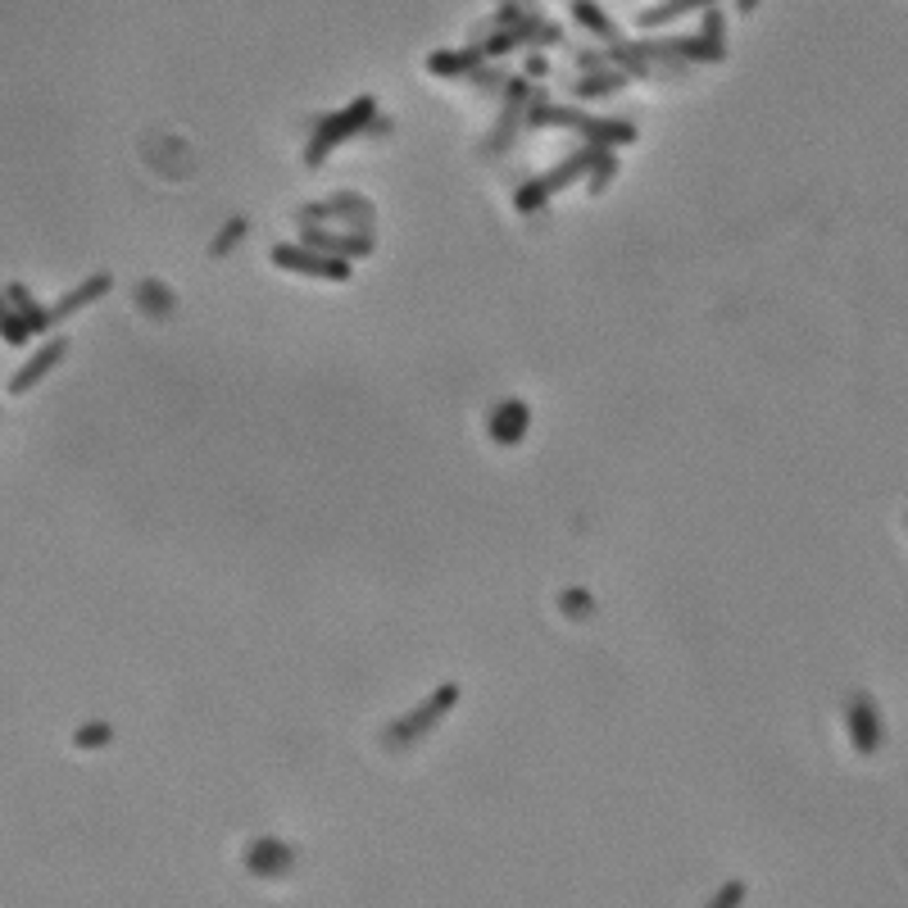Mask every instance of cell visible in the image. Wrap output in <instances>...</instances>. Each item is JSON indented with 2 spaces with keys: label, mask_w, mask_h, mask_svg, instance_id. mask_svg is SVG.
Listing matches in <instances>:
<instances>
[{
  "label": "cell",
  "mask_w": 908,
  "mask_h": 908,
  "mask_svg": "<svg viewBox=\"0 0 908 908\" xmlns=\"http://www.w3.org/2000/svg\"><path fill=\"white\" fill-rule=\"evenodd\" d=\"M741 899H745V881H727L718 895H713L708 908H741Z\"/></svg>",
  "instance_id": "cell-27"
},
{
  "label": "cell",
  "mask_w": 908,
  "mask_h": 908,
  "mask_svg": "<svg viewBox=\"0 0 908 908\" xmlns=\"http://www.w3.org/2000/svg\"><path fill=\"white\" fill-rule=\"evenodd\" d=\"M541 86H532L528 78H509L504 82V105H500V119H496V132L482 141V155H504L509 146H513V136H518V127H522V119H528V105H532V95H537Z\"/></svg>",
  "instance_id": "cell-4"
},
{
  "label": "cell",
  "mask_w": 908,
  "mask_h": 908,
  "mask_svg": "<svg viewBox=\"0 0 908 908\" xmlns=\"http://www.w3.org/2000/svg\"><path fill=\"white\" fill-rule=\"evenodd\" d=\"M559 609L572 613V618H591V613H595V600H591V591H578V586H572V591L559 595Z\"/></svg>",
  "instance_id": "cell-24"
},
{
  "label": "cell",
  "mask_w": 908,
  "mask_h": 908,
  "mask_svg": "<svg viewBox=\"0 0 908 908\" xmlns=\"http://www.w3.org/2000/svg\"><path fill=\"white\" fill-rule=\"evenodd\" d=\"M487 64V51L482 45H468V51H432L427 55V73L432 78H468L472 69Z\"/></svg>",
  "instance_id": "cell-13"
},
{
  "label": "cell",
  "mask_w": 908,
  "mask_h": 908,
  "mask_svg": "<svg viewBox=\"0 0 908 908\" xmlns=\"http://www.w3.org/2000/svg\"><path fill=\"white\" fill-rule=\"evenodd\" d=\"M718 0H659V6H650L636 23L641 28H663V23H673V19H682V14H695V10H713Z\"/></svg>",
  "instance_id": "cell-15"
},
{
  "label": "cell",
  "mask_w": 908,
  "mask_h": 908,
  "mask_svg": "<svg viewBox=\"0 0 908 908\" xmlns=\"http://www.w3.org/2000/svg\"><path fill=\"white\" fill-rule=\"evenodd\" d=\"M110 292H114V273H91L86 282H78V286H73V292H64L55 305H45V309H51V327H60V323L78 318V314H82V309H91V305H101Z\"/></svg>",
  "instance_id": "cell-10"
},
{
  "label": "cell",
  "mask_w": 908,
  "mask_h": 908,
  "mask_svg": "<svg viewBox=\"0 0 908 908\" xmlns=\"http://www.w3.org/2000/svg\"><path fill=\"white\" fill-rule=\"evenodd\" d=\"M572 19H578L586 32H595V37H604L609 45H618V28H613V19L595 6V0H572Z\"/></svg>",
  "instance_id": "cell-18"
},
{
  "label": "cell",
  "mask_w": 908,
  "mask_h": 908,
  "mask_svg": "<svg viewBox=\"0 0 908 908\" xmlns=\"http://www.w3.org/2000/svg\"><path fill=\"white\" fill-rule=\"evenodd\" d=\"M604 146H582L578 155H568V160H559L550 173H541V177H532V182H522L518 191H513V210L518 214H537V210H545L563 186H572L578 177H586L591 173V164H595V155H600Z\"/></svg>",
  "instance_id": "cell-3"
},
{
  "label": "cell",
  "mask_w": 908,
  "mask_h": 908,
  "mask_svg": "<svg viewBox=\"0 0 908 908\" xmlns=\"http://www.w3.org/2000/svg\"><path fill=\"white\" fill-rule=\"evenodd\" d=\"M110 741H114V727H110V723H86V727H78V736H73L78 749H105Z\"/></svg>",
  "instance_id": "cell-23"
},
{
  "label": "cell",
  "mask_w": 908,
  "mask_h": 908,
  "mask_svg": "<svg viewBox=\"0 0 908 908\" xmlns=\"http://www.w3.org/2000/svg\"><path fill=\"white\" fill-rule=\"evenodd\" d=\"M455 708H459V686H455V682H441L422 704H414L405 718H396L381 741H387V749H409V745H418L422 736H432Z\"/></svg>",
  "instance_id": "cell-2"
},
{
  "label": "cell",
  "mask_w": 908,
  "mask_h": 908,
  "mask_svg": "<svg viewBox=\"0 0 908 908\" xmlns=\"http://www.w3.org/2000/svg\"><path fill=\"white\" fill-rule=\"evenodd\" d=\"M6 296H10V305L19 309V318H23V327L32 331V337H41V331H51V309H45L23 282H10L6 286Z\"/></svg>",
  "instance_id": "cell-14"
},
{
  "label": "cell",
  "mask_w": 908,
  "mask_h": 908,
  "mask_svg": "<svg viewBox=\"0 0 908 908\" xmlns=\"http://www.w3.org/2000/svg\"><path fill=\"white\" fill-rule=\"evenodd\" d=\"M632 78L623 73V69H604V73H582L578 78V91H572V95H578V101H600V95H618V91H623Z\"/></svg>",
  "instance_id": "cell-16"
},
{
  "label": "cell",
  "mask_w": 908,
  "mask_h": 908,
  "mask_svg": "<svg viewBox=\"0 0 908 908\" xmlns=\"http://www.w3.org/2000/svg\"><path fill=\"white\" fill-rule=\"evenodd\" d=\"M373 119H377V101H373V95H355V101H350L346 110L318 119V123H314V136H309V146H305V164H309V169L323 164L337 146H346V141L364 136Z\"/></svg>",
  "instance_id": "cell-1"
},
{
  "label": "cell",
  "mask_w": 908,
  "mask_h": 908,
  "mask_svg": "<svg viewBox=\"0 0 908 908\" xmlns=\"http://www.w3.org/2000/svg\"><path fill=\"white\" fill-rule=\"evenodd\" d=\"M513 45H522V41H518L513 32H504V28H496V32H491V37L482 41V51H487V60H500L504 51H513Z\"/></svg>",
  "instance_id": "cell-25"
},
{
  "label": "cell",
  "mask_w": 908,
  "mask_h": 908,
  "mask_svg": "<svg viewBox=\"0 0 908 908\" xmlns=\"http://www.w3.org/2000/svg\"><path fill=\"white\" fill-rule=\"evenodd\" d=\"M522 73H528V82H532V78H545V73H550V60L532 51V55H528V64H522Z\"/></svg>",
  "instance_id": "cell-29"
},
{
  "label": "cell",
  "mask_w": 908,
  "mask_h": 908,
  "mask_svg": "<svg viewBox=\"0 0 908 908\" xmlns=\"http://www.w3.org/2000/svg\"><path fill=\"white\" fill-rule=\"evenodd\" d=\"M845 727H849V741L858 754H877L886 732H881V713H877V700L873 695H849L845 704Z\"/></svg>",
  "instance_id": "cell-9"
},
{
  "label": "cell",
  "mask_w": 908,
  "mask_h": 908,
  "mask_svg": "<svg viewBox=\"0 0 908 908\" xmlns=\"http://www.w3.org/2000/svg\"><path fill=\"white\" fill-rule=\"evenodd\" d=\"M758 10V0H736V14H754Z\"/></svg>",
  "instance_id": "cell-30"
},
{
  "label": "cell",
  "mask_w": 908,
  "mask_h": 908,
  "mask_svg": "<svg viewBox=\"0 0 908 908\" xmlns=\"http://www.w3.org/2000/svg\"><path fill=\"white\" fill-rule=\"evenodd\" d=\"M246 868L259 873V877H282L296 868V849L282 845V840H255L251 854H246Z\"/></svg>",
  "instance_id": "cell-12"
},
{
  "label": "cell",
  "mask_w": 908,
  "mask_h": 908,
  "mask_svg": "<svg viewBox=\"0 0 908 908\" xmlns=\"http://www.w3.org/2000/svg\"><path fill=\"white\" fill-rule=\"evenodd\" d=\"M700 19H704V23H700V41L713 51V64H723V60H727V14H718V6H713V10H704Z\"/></svg>",
  "instance_id": "cell-17"
},
{
  "label": "cell",
  "mask_w": 908,
  "mask_h": 908,
  "mask_svg": "<svg viewBox=\"0 0 908 908\" xmlns=\"http://www.w3.org/2000/svg\"><path fill=\"white\" fill-rule=\"evenodd\" d=\"M468 82H472V86H482V91H504L509 78H504L500 69H487V64H482V69H472V73H468Z\"/></svg>",
  "instance_id": "cell-26"
},
{
  "label": "cell",
  "mask_w": 908,
  "mask_h": 908,
  "mask_svg": "<svg viewBox=\"0 0 908 908\" xmlns=\"http://www.w3.org/2000/svg\"><path fill=\"white\" fill-rule=\"evenodd\" d=\"M246 232H251V223L246 218H227L223 227H218V236H214V242H210V255H227V251H236V246H242L246 242Z\"/></svg>",
  "instance_id": "cell-22"
},
{
  "label": "cell",
  "mask_w": 908,
  "mask_h": 908,
  "mask_svg": "<svg viewBox=\"0 0 908 908\" xmlns=\"http://www.w3.org/2000/svg\"><path fill=\"white\" fill-rule=\"evenodd\" d=\"M300 227H323V223H346L355 232H373V205L364 196H355V191H346V196H331V201H318V205H300L296 210Z\"/></svg>",
  "instance_id": "cell-6"
},
{
  "label": "cell",
  "mask_w": 908,
  "mask_h": 908,
  "mask_svg": "<svg viewBox=\"0 0 908 908\" xmlns=\"http://www.w3.org/2000/svg\"><path fill=\"white\" fill-rule=\"evenodd\" d=\"M268 259H273L282 273L318 277V282H350V273H355V264L331 259V255H318V251H309V246H300V242H282V246H273Z\"/></svg>",
  "instance_id": "cell-5"
},
{
  "label": "cell",
  "mask_w": 908,
  "mask_h": 908,
  "mask_svg": "<svg viewBox=\"0 0 908 908\" xmlns=\"http://www.w3.org/2000/svg\"><path fill=\"white\" fill-rule=\"evenodd\" d=\"M136 305H141V309H146V314H155V318H164V314H173L177 296L169 292V286H164V282L146 277V282H136Z\"/></svg>",
  "instance_id": "cell-19"
},
{
  "label": "cell",
  "mask_w": 908,
  "mask_h": 908,
  "mask_svg": "<svg viewBox=\"0 0 908 908\" xmlns=\"http://www.w3.org/2000/svg\"><path fill=\"white\" fill-rule=\"evenodd\" d=\"M532 432V409L522 400H500L491 414H487V437L496 446H518L522 437Z\"/></svg>",
  "instance_id": "cell-11"
},
{
  "label": "cell",
  "mask_w": 908,
  "mask_h": 908,
  "mask_svg": "<svg viewBox=\"0 0 908 908\" xmlns=\"http://www.w3.org/2000/svg\"><path fill=\"white\" fill-rule=\"evenodd\" d=\"M69 337H51V341H45V346H37L14 373H10V381H6V387H10V396H28V391H37L41 387V381L45 377H51L64 359H69Z\"/></svg>",
  "instance_id": "cell-7"
},
{
  "label": "cell",
  "mask_w": 908,
  "mask_h": 908,
  "mask_svg": "<svg viewBox=\"0 0 908 908\" xmlns=\"http://www.w3.org/2000/svg\"><path fill=\"white\" fill-rule=\"evenodd\" d=\"M0 341H6V346H28V341H32V331L23 327L19 309L10 305V296H6V286H0Z\"/></svg>",
  "instance_id": "cell-20"
},
{
  "label": "cell",
  "mask_w": 908,
  "mask_h": 908,
  "mask_svg": "<svg viewBox=\"0 0 908 908\" xmlns=\"http://www.w3.org/2000/svg\"><path fill=\"white\" fill-rule=\"evenodd\" d=\"M613 177H618V155H613V151H600L595 164H591V173H586V196L600 201Z\"/></svg>",
  "instance_id": "cell-21"
},
{
  "label": "cell",
  "mask_w": 908,
  "mask_h": 908,
  "mask_svg": "<svg viewBox=\"0 0 908 908\" xmlns=\"http://www.w3.org/2000/svg\"><path fill=\"white\" fill-rule=\"evenodd\" d=\"M300 236H305L300 246H309V251H318V255H331V259H346V264L368 259V255L377 251L373 232H355V227H346V232H331V227H300Z\"/></svg>",
  "instance_id": "cell-8"
},
{
  "label": "cell",
  "mask_w": 908,
  "mask_h": 908,
  "mask_svg": "<svg viewBox=\"0 0 908 908\" xmlns=\"http://www.w3.org/2000/svg\"><path fill=\"white\" fill-rule=\"evenodd\" d=\"M578 69H582V73H604V69H609V55H604V51H578Z\"/></svg>",
  "instance_id": "cell-28"
}]
</instances>
